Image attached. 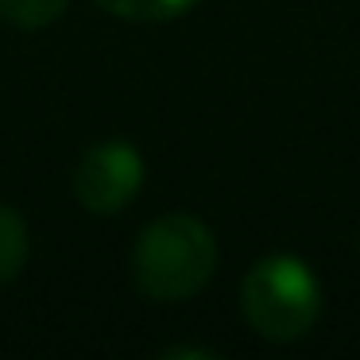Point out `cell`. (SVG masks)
Returning a JSON list of instances; mask_svg holds the SVG:
<instances>
[{"instance_id":"obj_1","label":"cell","mask_w":360,"mask_h":360,"mask_svg":"<svg viewBox=\"0 0 360 360\" xmlns=\"http://www.w3.org/2000/svg\"><path fill=\"white\" fill-rule=\"evenodd\" d=\"M217 267V240L190 213H167L140 233L132 252L136 287L151 302H186Z\"/></svg>"},{"instance_id":"obj_2","label":"cell","mask_w":360,"mask_h":360,"mask_svg":"<svg viewBox=\"0 0 360 360\" xmlns=\"http://www.w3.org/2000/svg\"><path fill=\"white\" fill-rule=\"evenodd\" d=\"M240 306L267 341H298L321 314V287L298 256H267L244 275Z\"/></svg>"},{"instance_id":"obj_3","label":"cell","mask_w":360,"mask_h":360,"mask_svg":"<svg viewBox=\"0 0 360 360\" xmlns=\"http://www.w3.org/2000/svg\"><path fill=\"white\" fill-rule=\"evenodd\" d=\"M143 186V159L132 143L105 140L82 155L74 171V198L97 217L120 213Z\"/></svg>"},{"instance_id":"obj_4","label":"cell","mask_w":360,"mask_h":360,"mask_svg":"<svg viewBox=\"0 0 360 360\" xmlns=\"http://www.w3.org/2000/svg\"><path fill=\"white\" fill-rule=\"evenodd\" d=\"M27 248H32V240H27L24 217L8 205H0V287L20 275V267L27 264Z\"/></svg>"},{"instance_id":"obj_5","label":"cell","mask_w":360,"mask_h":360,"mask_svg":"<svg viewBox=\"0 0 360 360\" xmlns=\"http://www.w3.org/2000/svg\"><path fill=\"white\" fill-rule=\"evenodd\" d=\"M105 12L120 20H136V24H159V20H174L186 8H194L198 0H97Z\"/></svg>"},{"instance_id":"obj_6","label":"cell","mask_w":360,"mask_h":360,"mask_svg":"<svg viewBox=\"0 0 360 360\" xmlns=\"http://www.w3.org/2000/svg\"><path fill=\"white\" fill-rule=\"evenodd\" d=\"M66 4L70 0H0V16L8 24L24 27V32H35V27L55 24L66 12Z\"/></svg>"}]
</instances>
